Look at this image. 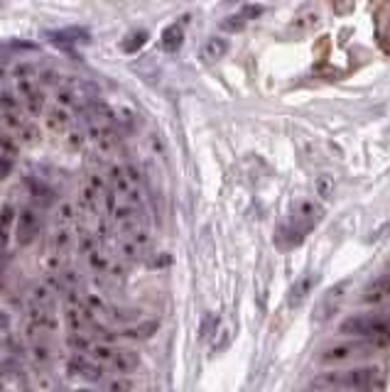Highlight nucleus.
<instances>
[{"label": "nucleus", "mask_w": 390, "mask_h": 392, "mask_svg": "<svg viewBox=\"0 0 390 392\" xmlns=\"http://www.w3.org/2000/svg\"><path fill=\"white\" fill-rule=\"evenodd\" d=\"M152 250V236L143 228V231H138L136 236H130L128 241L120 246V252H123L128 260H138V257L147 255V252Z\"/></svg>", "instance_id": "6"}, {"label": "nucleus", "mask_w": 390, "mask_h": 392, "mask_svg": "<svg viewBox=\"0 0 390 392\" xmlns=\"http://www.w3.org/2000/svg\"><path fill=\"white\" fill-rule=\"evenodd\" d=\"M17 152H20V142H17V137L10 135V133H0V155L17 157Z\"/></svg>", "instance_id": "23"}, {"label": "nucleus", "mask_w": 390, "mask_h": 392, "mask_svg": "<svg viewBox=\"0 0 390 392\" xmlns=\"http://www.w3.org/2000/svg\"><path fill=\"white\" fill-rule=\"evenodd\" d=\"M32 358H35L37 363H47L50 361V348H47L45 343H35V346H32Z\"/></svg>", "instance_id": "42"}, {"label": "nucleus", "mask_w": 390, "mask_h": 392, "mask_svg": "<svg viewBox=\"0 0 390 392\" xmlns=\"http://www.w3.org/2000/svg\"><path fill=\"white\" fill-rule=\"evenodd\" d=\"M145 42H147V32L145 30H136V32H130V35L120 42V50H123L125 54H136L138 50H143V45H145Z\"/></svg>", "instance_id": "18"}, {"label": "nucleus", "mask_w": 390, "mask_h": 392, "mask_svg": "<svg viewBox=\"0 0 390 392\" xmlns=\"http://www.w3.org/2000/svg\"><path fill=\"white\" fill-rule=\"evenodd\" d=\"M110 312V317L115 319V322H133V319L138 317V309H120V307H113V309H108Z\"/></svg>", "instance_id": "38"}, {"label": "nucleus", "mask_w": 390, "mask_h": 392, "mask_svg": "<svg viewBox=\"0 0 390 392\" xmlns=\"http://www.w3.org/2000/svg\"><path fill=\"white\" fill-rule=\"evenodd\" d=\"M52 392H62V390H52Z\"/></svg>", "instance_id": "47"}, {"label": "nucleus", "mask_w": 390, "mask_h": 392, "mask_svg": "<svg viewBox=\"0 0 390 392\" xmlns=\"http://www.w3.org/2000/svg\"><path fill=\"white\" fill-rule=\"evenodd\" d=\"M380 370L368 368H349V370H326L312 380L315 392H359L378 385Z\"/></svg>", "instance_id": "1"}, {"label": "nucleus", "mask_w": 390, "mask_h": 392, "mask_svg": "<svg viewBox=\"0 0 390 392\" xmlns=\"http://www.w3.org/2000/svg\"><path fill=\"white\" fill-rule=\"evenodd\" d=\"M64 324H66V329H69V333H84V329L89 326L86 319H84V307L81 309L66 307L64 309Z\"/></svg>", "instance_id": "14"}, {"label": "nucleus", "mask_w": 390, "mask_h": 392, "mask_svg": "<svg viewBox=\"0 0 390 392\" xmlns=\"http://www.w3.org/2000/svg\"><path fill=\"white\" fill-rule=\"evenodd\" d=\"M390 297V275H380L378 280H373L368 285V289L363 292V302L375 304L383 302V299Z\"/></svg>", "instance_id": "10"}, {"label": "nucleus", "mask_w": 390, "mask_h": 392, "mask_svg": "<svg viewBox=\"0 0 390 392\" xmlns=\"http://www.w3.org/2000/svg\"><path fill=\"white\" fill-rule=\"evenodd\" d=\"M157 331H160V322H157V319H145V322H140L138 326L125 329V331L120 333V338H133V341H147V338H152Z\"/></svg>", "instance_id": "11"}, {"label": "nucleus", "mask_w": 390, "mask_h": 392, "mask_svg": "<svg viewBox=\"0 0 390 392\" xmlns=\"http://www.w3.org/2000/svg\"><path fill=\"white\" fill-rule=\"evenodd\" d=\"M66 343H69V348L74 353H79V356H84V353L91 351V346L94 343L89 341V336L86 333H69V338H66Z\"/></svg>", "instance_id": "25"}, {"label": "nucleus", "mask_w": 390, "mask_h": 392, "mask_svg": "<svg viewBox=\"0 0 390 392\" xmlns=\"http://www.w3.org/2000/svg\"><path fill=\"white\" fill-rule=\"evenodd\" d=\"M263 13H266V8H263V6H243V8H240V15H243L245 22L255 20V17H260Z\"/></svg>", "instance_id": "41"}, {"label": "nucleus", "mask_w": 390, "mask_h": 392, "mask_svg": "<svg viewBox=\"0 0 390 392\" xmlns=\"http://www.w3.org/2000/svg\"><path fill=\"white\" fill-rule=\"evenodd\" d=\"M0 118H3L6 128H10V130H17V133H20L22 128H25V123H27L25 118L20 116V111H17V113H8V116H0Z\"/></svg>", "instance_id": "36"}, {"label": "nucleus", "mask_w": 390, "mask_h": 392, "mask_svg": "<svg viewBox=\"0 0 390 392\" xmlns=\"http://www.w3.org/2000/svg\"><path fill=\"white\" fill-rule=\"evenodd\" d=\"M40 231H42V216L35 211V209H22L20 213H17L15 218V241L17 246L27 248L32 246V243L40 238Z\"/></svg>", "instance_id": "4"}, {"label": "nucleus", "mask_w": 390, "mask_h": 392, "mask_svg": "<svg viewBox=\"0 0 390 392\" xmlns=\"http://www.w3.org/2000/svg\"><path fill=\"white\" fill-rule=\"evenodd\" d=\"M123 172H125V176H128L130 186H143V174H140V169H138L136 165H125Z\"/></svg>", "instance_id": "39"}, {"label": "nucleus", "mask_w": 390, "mask_h": 392, "mask_svg": "<svg viewBox=\"0 0 390 392\" xmlns=\"http://www.w3.org/2000/svg\"><path fill=\"white\" fill-rule=\"evenodd\" d=\"M20 111V98L10 91H0V116H8V113Z\"/></svg>", "instance_id": "22"}, {"label": "nucleus", "mask_w": 390, "mask_h": 392, "mask_svg": "<svg viewBox=\"0 0 390 392\" xmlns=\"http://www.w3.org/2000/svg\"><path fill=\"white\" fill-rule=\"evenodd\" d=\"M59 81H62V74L57 69H45V71H40V76H37V86H40V89L59 86Z\"/></svg>", "instance_id": "31"}, {"label": "nucleus", "mask_w": 390, "mask_h": 392, "mask_svg": "<svg viewBox=\"0 0 390 392\" xmlns=\"http://www.w3.org/2000/svg\"><path fill=\"white\" fill-rule=\"evenodd\" d=\"M339 333L354 338H375L390 333V319L380 314H356L339 324Z\"/></svg>", "instance_id": "2"}, {"label": "nucleus", "mask_w": 390, "mask_h": 392, "mask_svg": "<svg viewBox=\"0 0 390 392\" xmlns=\"http://www.w3.org/2000/svg\"><path fill=\"white\" fill-rule=\"evenodd\" d=\"M226 52H229V40H224V37H209L199 47V59L204 64H216L219 59H224Z\"/></svg>", "instance_id": "8"}, {"label": "nucleus", "mask_w": 390, "mask_h": 392, "mask_svg": "<svg viewBox=\"0 0 390 392\" xmlns=\"http://www.w3.org/2000/svg\"><path fill=\"white\" fill-rule=\"evenodd\" d=\"M346 289H349V280H341V282H336L334 287H331L329 292H326V297L322 299V304H319V317H326L329 319L331 314L339 309V304H341V299H344V294H346Z\"/></svg>", "instance_id": "9"}, {"label": "nucleus", "mask_w": 390, "mask_h": 392, "mask_svg": "<svg viewBox=\"0 0 390 392\" xmlns=\"http://www.w3.org/2000/svg\"><path fill=\"white\" fill-rule=\"evenodd\" d=\"M76 392H96V390H84V387H81V390H76Z\"/></svg>", "instance_id": "46"}, {"label": "nucleus", "mask_w": 390, "mask_h": 392, "mask_svg": "<svg viewBox=\"0 0 390 392\" xmlns=\"http://www.w3.org/2000/svg\"><path fill=\"white\" fill-rule=\"evenodd\" d=\"M79 204H81V209L84 211H89V213H99V206H101V194L96 189H91L89 184H84L81 186V191H79Z\"/></svg>", "instance_id": "15"}, {"label": "nucleus", "mask_w": 390, "mask_h": 392, "mask_svg": "<svg viewBox=\"0 0 390 392\" xmlns=\"http://www.w3.org/2000/svg\"><path fill=\"white\" fill-rule=\"evenodd\" d=\"M55 101L59 108H66V111H69V108H74L76 103H79V96H76L71 89H66V86H59V89H57Z\"/></svg>", "instance_id": "24"}, {"label": "nucleus", "mask_w": 390, "mask_h": 392, "mask_svg": "<svg viewBox=\"0 0 390 392\" xmlns=\"http://www.w3.org/2000/svg\"><path fill=\"white\" fill-rule=\"evenodd\" d=\"M84 145H86V133H81V130L66 133V147H69V150H81Z\"/></svg>", "instance_id": "37"}, {"label": "nucleus", "mask_w": 390, "mask_h": 392, "mask_svg": "<svg viewBox=\"0 0 390 392\" xmlns=\"http://www.w3.org/2000/svg\"><path fill=\"white\" fill-rule=\"evenodd\" d=\"M243 27H245V20H243L240 13H236V15H229V17L221 20V30L224 32H240Z\"/></svg>", "instance_id": "32"}, {"label": "nucleus", "mask_w": 390, "mask_h": 392, "mask_svg": "<svg viewBox=\"0 0 390 392\" xmlns=\"http://www.w3.org/2000/svg\"><path fill=\"white\" fill-rule=\"evenodd\" d=\"M312 282H315V277H302L300 282L295 285V289H292V297H290V304H297L300 302L302 297H305L307 292H310V287H312Z\"/></svg>", "instance_id": "33"}, {"label": "nucleus", "mask_w": 390, "mask_h": 392, "mask_svg": "<svg viewBox=\"0 0 390 392\" xmlns=\"http://www.w3.org/2000/svg\"><path fill=\"white\" fill-rule=\"evenodd\" d=\"M30 189H32V196H35V202L40 204V206H52V204L57 202L55 199V189H52V186H47V184H42V181H35L32 179L30 181Z\"/></svg>", "instance_id": "16"}, {"label": "nucleus", "mask_w": 390, "mask_h": 392, "mask_svg": "<svg viewBox=\"0 0 390 392\" xmlns=\"http://www.w3.org/2000/svg\"><path fill=\"white\" fill-rule=\"evenodd\" d=\"M25 392H32V390H25Z\"/></svg>", "instance_id": "48"}, {"label": "nucleus", "mask_w": 390, "mask_h": 392, "mask_svg": "<svg viewBox=\"0 0 390 392\" xmlns=\"http://www.w3.org/2000/svg\"><path fill=\"white\" fill-rule=\"evenodd\" d=\"M136 390V382L130 380V377H110V380H106V392H133Z\"/></svg>", "instance_id": "26"}, {"label": "nucleus", "mask_w": 390, "mask_h": 392, "mask_svg": "<svg viewBox=\"0 0 390 392\" xmlns=\"http://www.w3.org/2000/svg\"><path fill=\"white\" fill-rule=\"evenodd\" d=\"M45 126L50 128L52 133H59V135H64V133H71L74 116H71V111H66V108L52 106V108H47V111H45Z\"/></svg>", "instance_id": "7"}, {"label": "nucleus", "mask_w": 390, "mask_h": 392, "mask_svg": "<svg viewBox=\"0 0 390 392\" xmlns=\"http://www.w3.org/2000/svg\"><path fill=\"white\" fill-rule=\"evenodd\" d=\"M69 246H71V233L66 231V228H59V231L55 233V238H52V248H55L57 255H62Z\"/></svg>", "instance_id": "30"}, {"label": "nucleus", "mask_w": 390, "mask_h": 392, "mask_svg": "<svg viewBox=\"0 0 390 392\" xmlns=\"http://www.w3.org/2000/svg\"><path fill=\"white\" fill-rule=\"evenodd\" d=\"M40 128L35 126V123H25V128H22L20 133H17V142H25V145H35L37 140H40Z\"/></svg>", "instance_id": "29"}, {"label": "nucleus", "mask_w": 390, "mask_h": 392, "mask_svg": "<svg viewBox=\"0 0 390 392\" xmlns=\"http://www.w3.org/2000/svg\"><path fill=\"white\" fill-rule=\"evenodd\" d=\"M8 74H10V69H8V66H6V64H3V61H0V81L6 79V76H8Z\"/></svg>", "instance_id": "45"}, {"label": "nucleus", "mask_w": 390, "mask_h": 392, "mask_svg": "<svg viewBox=\"0 0 390 392\" xmlns=\"http://www.w3.org/2000/svg\"><path fill=\"white\" fill-rule=\"evenodd\" d=\"M22 103H25V111L30 113L32 118H37V116H42V113L47 111V96H45V91H35L32 96H27V98H22Z\"/></svg>", "instance_id": "17"}, {"label": "nucleus", "mask_w": 390, "mask_h": 392, "mask_svg": "<svg viewBox=\"0 0 390 392\" xmlns=\"http://www.w3.org/2000/svg\"><path fill=\"white\" fill-rule=\"evenodd\" d=\"M108 186L110 189L115 191V196H128L130 194V181H128V176H125V172H123V167H110L108 169Z\"/></svg>", "instance_id": "13"}, {"label": "nucleus", "mask_w": 390, "mask_h": 392, "mask_svg": "<svg viewBox=\"0 0 390 392\" xmlns=\"http://www.w3.org/2000/svg\"><path fill=\"white\" fill-rule=\"evenodd\" d=\"M10 76H13L15 81L35 79V64H32V61H17V64L10 69Z\"/></svg>", "instance_id": "28"}, {"label": "nucleus", "mask_w": 390, "mask_h": 392, "mask_svg": "<svg viewBox=\"0 0 390 392\" xmlns=\"http://www.w3.org/2000/svg\"><path fill=\"white\" fill-rule=\"evenodd\" d=\"M91 361L94 363H110L113 361V356H115V348L113 346H108V343H94V346H91Z\"/></svg>", "instance_id": "20"}, {"label": "nucleus", "mask_w": 390, "mask_h": 392, "mask_svg": "<svg viewBox=\"0 0 390 392\" xmlns=\"http://www.w3.org/2000/svg\"><path fill=\"white\" fill-rule=\"evenodd\" d=\"M76 218V209H74V204H69V202H64V204H59V209H57V221L59 223H71Z\"/></svg>", "instance_id": "34"}, {"label": "nucleus", "mask_w": 390, "mask_h": 392, "mask_svg": "<svg viewBox=\"0 0 390 392\" xmlns=\"http://www.w3.org/2000/svg\"><path fill=\"white\" fill-rule=\"evenodd\" d=\"M8 326H10V317L6 312H0V331H6Z\"/></svg>", "instance_id": "44"}, {"label": "nucleus", "mask_w": 390, "mask_h": 392, "mask_svg": "<svg viewBox=\"0 0 390 392\" xmlns=\"http://www.w3.org/2000/svg\"><path fill=\"white\" fill-rule=\"evenodd\" d=\"M182 45H185V27H182V22H172L170 27L162 30V50L177 52Z\"/></svg>", "instance_id": "12"}, {"label": "nucleus", "mask_w": 390, "mask_h": 392, "mask_svg": "<svg viewBox=\"0 0 390 392\" xmlns=\"http://www.w3.org/2000/svg\"><path fill=\"white\" fill-rule=\"evenodd\" d=\"M89 265L94 267L96 272H106V270H108L110 262H108V257H106L103 252H101L99 248H96L94 252H89Z\"/></svg>", "instance_id": "35"}, {"label": "nucleus", "mask_w": 390, "mask_h": 392, "mask_svg": "<svg viewBox=\"0 0 390 392\" xmlns=\"http://www.w3.org/2000/svg\"><path fill=\"white\" fill-rule=\"evenodd\" d=\"M79 250L84 252V255H89V252H94V250H96V241H94V238H91V233H81Z\"/></svg>", "instance_id": "43"}, {"label": "nucleus", "mask_w": 390, "mask_h": 392, "mask_svg": "<svg viewBox=\"0 0 390 392\" xmlns=\"http://www.w3.org/2000/svg\"><path fill=\"white\" fill-rule=\"evenodd\" d=\"M79 377H84V380H89V382H99V380H103V368H101L99 363L89 361V358H84Z\"/></svg>", "instance_id": "21"}, {"label": "nucleus", "mask_w": 390, "mask_h": 392, "mask_svg": "<svg viewBox=\"0 0 390 392\" xmlns=\"http://www.w3.org/2000/svg\"><path fill=\"white\" fill-rule=\"evenodd\" d=\"M368 353H370V343L341 341V343H331L329 348H324V353H322V363H326V365H336V363L354 361V358H359V356H368Z\"/></svg>", "instance_id": "3"}, {"label": "nucleus", "mask_w": 390, "mask_h": 392, "mask_svg": "<svg viewBox=\"0 0 390 392\" xmlns=\"http://www.w3.org/2000/svg\"><path fill=\"white\" fill-rule=\"evenodd\" d=\"M50 37L55 42H86V40H89V32L81 30V27H69V30L52 32Z\"/></svg>", "instance_id": "19"}, {"label": "nucleus", "mask_w": 390, "mask_h": 392, "mask_svg": "<svg viewBox=\"0 0 390 392\" xmlns=\"http://www.w3.org/2000/svg\"><path fill=\"white\" fill-rule=\"evenodd\" d=\"M110 368H113L115 375L130 377L140 368V356H138V351H133V348H118L113 361H110Z\"/></svg>", "instance_id": "5"}, {"label": "nucleus", "mask_w": 390, "mask_h": 392, "mask_svg": "<svg viewBox=\"0 0 390 392\" xmlns=\"http://www.w3.org/2000/svg\"><path fill=\"white\" fill-rule=\"evenodd\" d=\"M315 189H317V196H319V199H329V196L334 194V176L319 174L315 181Z\"/></svg>", "instance_id": "27"}, {"label": "nucleus", "mask_w": 390, "mask_h": 392, "mask_svg": "<svg viewBox=\"0 0 390 392\" xmlns=\"http://www.w3.org/2000/svg\"><path fill=\"white\" fill-rule=\"evenodd\" d=\"M13 169H15V157L0 155V179H6V176H10Z\"/></svg>", "instance_id": "40"}]
</instances>
